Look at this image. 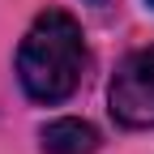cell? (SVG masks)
Masks as SVG:
<instances>
[{
  "label": "cell",
  "instance_id": "4",
  "mask_svg": "<svg viewBox=\"0 0 154 154\" xmlns=\"http://www.w3.org/2000/svg\"><path fill=\"white\" fill-rule=\"evenodd\" d=\"M90 5H103V0H90Z\"/></svg>",
  "mask_w": 154,
  "mask_h": 154
},
{
  "label": "cell",
  "instance_id": "1",
  "mask_svg": "<svg viewBox=\"0 0 154 154\" xmlns=\"http://www.w3.org/2000/svg\"><path fill=\"white\" fill-rule=\"evenodd\" d=\"M86 77V34L64 9H43L17 47V82L30 103L56 107Z\"/></svg>",
  "mask_w": 154,
  "mask_h": 154
},
{
  "label": "cell",
  "instance_id": "2",
  "mask_svg": "<svg viewBox=\"0 0 154 154\" xmlns=\"http://www.w3.org/2000/svg\"><path fill=\"white\" fill-rule=\"evenodd\" d=\"M107 107L120 128H133V133L154 128V43L128 51L120 60L107 86Z\"/></svg>",
  "mask_w": 154,
  "mask_h": 154
},
{
  "label": "cell",
  "instance_id": "5",
  "mask_svg": "<svg viewBox=\"0 0 154 154\" xmlns=\"http://www.w3.org/2000/svg\"><path fill=\"white\" fill-rule=\"evenodd\" d=\"M146 5H150V9H154V0H146Z\"/></svg>",
  "mask_w": 154,
  "mask_h": 154
},
{
  "label": "cell",
  "instance_id": "3",
  "mask_svg": "<svg viewBox=\"0 0 154 154\" xmlns=\"http://www.w3.org/2000/svg\"><path fill=\"white\" fill-rule=\"evenodd\" d=\"M38 141H43V154H94L99 150V128L90 120H77V116H60V120L43 124Z\"/></svg>",
  "mask_w": 154,
  "mask_h": 154
}]
</instances>
